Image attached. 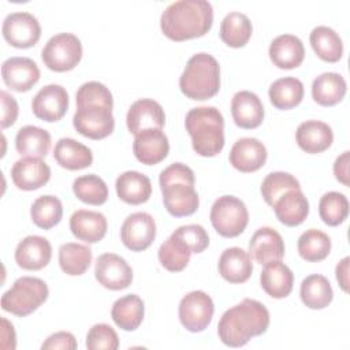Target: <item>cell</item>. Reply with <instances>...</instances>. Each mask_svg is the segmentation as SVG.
Masks as SVG:
<instances>
[{
    "instance_id": "681fc988",
    "label": "cell",
    "mask_w": 350,
    "mask_h": 350,
    "mask_svg": "<svg viewBox=\"0 0 350 350\" xmlns=\"http://www.w3.org/2000/svg\"><path fill=\"white\" fill-rule=\"evenodd\" d=\"M77 340L75 336L71 332L67 331H59L46 338V340L41 345L42 350L48 349H62V350H75L77 349Z\"/></svg>"
},
{
    "instance_id": "f546056e",
    "label": "cell",
    "mask_w": 350,
    "mask_h": 350,
    "mask_svg": "<svg viewBox=\"0 0 350 350\" xmlns=\"http://www.w3.org/2000/svg\"><path fill=\"white\" fill-rule=\"evenodd\" d=\"M53 157L59 165L67 170H82L93 163L90 148L74 138H60L53 149Z\"/></svg>"
},
{
    "instance_id": "d6a6232c",
    "label": "cell",
    "mask_w": 350,
    "mask_h": 350,
    "mask_svg": "<svg viewBox=\"0 0 350 350\" xmlns=\"http://www.w3.org/2000/svg\"><path fill=\"white\" fill-rule=\"evenodd\" d=\"M144 301L137 294H127L118 298L111 309L115 324L124 331L137 329L144 320Z\"/></svg>"
},
{
    "instance_id": "8fae6325",
    "label": "cell",
    "mask_w": 350,
    "mask_h": 350,
    "mask_svg": "<svg viewBox=\"0 0 350 350\" xmlns=\"http://www.w3.org/2000/svg\"><path fill=\"white\" fill-rule=\"evenodd\" d=\"M1 33L10 45L15 48H30L38 42L41 26L33 14L18 11L4 18Z\"/></svg>"
},
{
    "instance_id": "9c48e42d",
    "label": "cell",
    "mask_w": 350,
    "mask_h": 350,
    "mask_svg": "<svg viewBox=\"0 0 350 350\" xmlns=\"http://www.w3.org/2000/svg\"><path fill=\"white\" fill-rule=\"evenodd\" d=\"M75 130L88 138L101 139L108 137L115 129L112 108L104 105L77 107L72 118Z\"/></svg>"
},
{
    "instance_id": "816d5d0a",
    "label": "cell",
    "mask_w": 350,
    "mask_h": 350,
    "mask_svg": "<svg viewBox=\"0 0 350 350\" xmlns=\"http://www.w3.org/2000/svg\"><path fill=\"white\" fill-rule=\"evenodd\" d=\"M16 340H15V331L12 324L1 317V347L3 349H15Z\"/></svg>"
},
{
    "instance_id": "8d00e7d4",
    "label": "cell",
    "mask_w": 350,
    "mask_h": 350,
    "mask_svg": "<svg viewBox=\"0 0 350 350\" xmlns=\"http://www.w3.org/2000/svg\"><path fill=\"white\" fill-rule=\"evenodd\" d=\"M268 96L278 109H291L304 98V83L295 77L279 78L269 86Z\"/></svg>"
},
{
    "instance_id": "74e56055",
    "label": "cell",
    "mask_w": 350,
    "mask_h": 350,
    "mask_svg": "<svg viewBox=\"0 0 350 350\" xmlns=\"http://www.w3.org/2000/svg\"><path fill=\"white\" fill-rule=\"evenodd\" d=\"M92 262V249L75 242L63 243L59 247V264L64 273L78 276L88 271Z\"/></svg>"
},
{
    "instance_id": "83f0119b",
    "label": "cell",
    "mask_w": 350,
    "mask_h": 350,
    "mask_svg": "<svg viewBox=\"0 0 350 350\" xmlns=\"http://www.w3.org/2000/svg\"><path fill=\"white\" fill-rule=\"evenodd\" d=\"M217 267L221 278L230 283H243L253 272L250 254L237 246L228 247L221 253Z\"/></svg>"
},
{
    "instance_id": "44dd1931",
    "label": "cell",
    "mask_w": 350,
    "mask_h": 350,
    "mask_svg": "<svg viewBox=\"0 0 350 350\" xmlns=\"http://www.w3.org/2000/svg\"><path fill=\"white\" fill-rule=\"evenodd\" d=\"M231 115L238 127L254 129L264 120V105L256 93L241 90L231 100Z\"/></svg>"
},
{
    "instance_id": "ab89813d",
    "label": "cell",
    "mask_w": 350,
    "mask_h": 350,
    "mask_svg": "<svg viewBox=\"0 0 350 350\" xmlns=\"http://www.w3.org/2000/svg\"><path fill=\"white\" fill-rule=\"evenodd\" d=\"M331 252L329 237L317 228L306 230L298 238V253L299 256L310 262L324 260Z\"/></svg>"
},
{
    "instance_id": "f6af8a7d",
    "label": "cell",
    "mask_w": 350,
    "mask_h": 350,
    "mask_svg": "<svg viewBox=\"0 0 350 350\" xmlns=\"http://www.w3.org/2000/svg\"><path fill=\"white\" fill-rule=\"evenodd\" d=\"M77 107L82 105H104L113 107V98L109 89L97 81H89L82 83L75 94Z\"/></svg>"
},
{
    "instance_id": "ac0fdd59",
    "label": "cell",
    "mask_w": 350,
    "mask_h": 350,
    "mask_svg": "<svg viewBox=\"0 0 350 350\" xmlns=\"http://www.w3.org/2000/svg\"><path fill=\"white\" fill-rule=\"evenodd\" d=\"M230 164L241 172L260 170L267 161V148L257 138H239L230 150Z\"/></svg>"
},
{
    "instance_id": "f1b7e54d",
    "label": "cell",
    "mask_w": 350,
    "mask_h": 350,
    "mask_svg": "<svg viewBox=\"0 0 350 350\" xmlns=\"http://www.w3.org/2000/svg\"><path fill=\"white\" fill-rule=\"evenodd\" d=\"M118 197L131 205L146 202L152 194L150 179L138 171L120 174L115 183Z\"/></svg>"
},
{
    "instance_id": "9a60e30c",
    "label": "cell",
    "mask_w": 350,
    "mask_h": 350,
    "mask_svg": "<svg viewBox=\"0 0 350 350\" xmlns=\"http://www.w3.org/2000/svg\"><path fill=\"white\" fill-rule=\"evenodd\" d=\"M1 77L4 83L15 92L30 90L40 79V68L30 57L14 56L1 64Z\"/></svg>"
},
{
    "instance_id": "3957f363",
    "label": "cell",
    "mask_w": 350,
    "mask_h": 350,
    "mask_svg": "<svg viewBox=\"0 0 350 350\" xmlns=\"http://www.w3.org/2000/svg\"><path fill=\"white\" fill-rule=\"evenodd\" d=\"M194 172L182 163H172L160 172L159 183L165 209L175 217L193 215L200 204Z\"/></svg>"
},
{
    "instance_id": "6da1fadb",
    "label": "cell",
    "mask_w": 350,
    "mask_h": 350,
    "mask_svg": "<svg viewBox=\"0 0 350 350\" xmlns=\"http://www.w3.org/2000/svg\"><path fill=\"white\" fill-rule=\"evenodd\" d=\"M268 325V309L256 299L245 298L223 313L217 324V334L226 346L241 347L252 338L264 334Z\"/></svg>"
},
{
    "instance_id": "c3c4849f",
    "label": "cell",
    "mask_w": 350,
    "mask_h": 350,
    "mask_svg": "<svg viewBox=\"0 0 350 350\" xmlns=\"http://www.w3.org/2000/svg\"><path fill=\"white\" fill-rule=\"evenodd\" d=\"M1 98V129H7L15 123L19 112L18 103L14 96L7 93L5 90L0 92Z\"/></svg>"
},
{
    "instance_id": "603a6c76",
    "label": "cell",
    "mask_w": 350,
    "mask_h": 350,
    "mask_svg": "<svg viewBox=\"0 0 350 350\" xmlns=\"http://www.w3.org/2000/svg\"><path fill=\"white\" fill-rule=\"evenodd\" d=\"M108 223L103 213L88 209H78L70 217V230L74 237L86 242H100L107 234Z\"/></svg>"
},
{
    "instance_id": "7bdbcfd3",
    "label": "cell",
    "mask_w": 350,
    "mask_h": 350,
    "mask_svg": "<svg viewBox=\"0 0 350 350\" xmlns=\"http://www.w3.org/2000/svg\"><path fill=\"white\" fill-rule=\"evenodd\" d=\"M319 213L321 220L328 226H339L349 215L347 197L339 191L325 193L319 202Z\"/></svg>"
},
{
    "instance_id": "5bb4252c",
    "label": "cell",
    "mask_w": 350,
    "mask_h": 350,
    "mask_svg": "<svg viewBox=\"0 0 350 350\" xmlns=\"http://www.w3.org/2000/svg\"><path fill=\"white\" fill-rule=\"evenodd\" d=\"M31 109L37 118L45 122H57L68 109V93L62 85L49 83L33 97Z\"/></svg>"
},
{
    "instance_id": "b9f144b4",
    "label": "cell",
    "mask_w": 350,
    "mask_h": 350,
    "mask_svg": "<svg viewBox=\"0 0 350 350\" xmlns=\"http://www.w3.org/2000/svg\"><path fill=\"white\" fill-rule=\"evenodd\" d=\"M72 191L78 200L90 205H101L108 198L107 183L94 174L78 176L72 183Z\"/></svg>"
},
{
    "instance_id": "4dcf8cb0",
    "label": "cell",
    "mask_w": 350,
    "mask_h": 350,
    "mask_svg": "<svg viewBox=\"0 0 350 350\" xmlns=\"http://www.w3.org/2000/svg\"><path fill=\"white\" fill-rule=\"evenodd\" d=\"M346 90L347 83L338 72H323L312 83V97L323 107H332L342 101Z\"/></svg>"
},
{
    "instance_id": "2e32d148",
    "label": "cell",
    "mask_w": 350,
    "mask_h": 350,
    "mask_svg": "<svg viewBox=\"0 0 350 350\" xmlns=\"http://www.w3.org/2000/svg\"><path fill=\"white\" fill-rule=\"evenodd\" d=\"M126 123L129 131L135 135L148 129H161L165 123V113L157 101L139 98L130 105Z\"/></svg>"
},
{
    "instance_id": "277c9868",
    "label": "cell",
    "mask_w": 350,
    "mask_h": 350,
    "mask_svg": "<svg viewBox=\"0 0 350 350\" xmlns=\"http://www.w3.org/2000/svg\"><path fill=\"white\" fill-rule=\"evenodd\" d=\"M193 149L204 157L219 154L224 146V119L216 107L191 108L185 119Z\"/></svg>"
},
{
    "instance_id": "f5cc1de1",
    "label": "cell",
    "mask_w": 350,
    "mask_h": 350,
    "mask_svg": "<svg viewBox=\"0 0 350 350\" xmlns=\"http://www.w3.org/2000/svg\"><path fill=\"white\" fill-rule=\"evenodd\" d=\"M349 261L350 258L349 257H343L338 265H336V269H335V273H336V280L340 286V288L343 291H349Z\"/></svg>"
},
{
    "instance_id": "5b68a950",
    "label": "cell",
    "mask_w": 350,
    "mask_h": 350,
    "mask_svg": "<svg viewBox=\"0 0 350 350\" xmlns=\"http://www.w3.org/2000/svg\"><path fill=\"white\" fill-rule=\"evenodd\" d=\"M179 88L191 100L212 98L220 89L219 62L206 52L193 55L179 78Z\"/></svg>"
},
{
    "instance_id": "7dc6e473",
    "label": "cell",
    "mask_w": 350,
    "mask_h": 350,
    "mask_svg": "<svg viewBox=\"0 0 350 350\" xmlns=\"http://www.w3.org/2000/svg\"><path fill=\"white\" fill-rule=\"evenodd\" d=\"M180 238L191 250V253H201L209 245V237L206 230L200 224H186L178 227L174 232Z\"/></svg>"
},
{
    "instance_id": "836d02e7",
    "label": "cell",
    "mask_w": 350,
    "mask_h": 350,
    "mask_svg": "<svg viewBox=\"0 0 350 350\" xmlns=\"http://www.w3.org/2000/svg\"><path fill=\"white\" fill-rule=\"evenodd\" d=\"M310 45L316 55L328 63L338 62L343 55V42L339 34L328 26H316L309 36Z\"/></svg>"
},
{
    "instance_id": "1f68e13d",
    "label": "cell",
    "mask_w": 350,
    "mask_h": 350,
    "mask_svg": "<svg viewBox=\"0 0 350 350\" xmlns=\"http://www.w3.org/2000/svg\"><path fill=\"white\" fill-rule=\"evenodd\" d=\"M51 134L37 126H23L18 130L15 137V148L21 156L44 157L51 148Z\"/></svg>"
},
{
    "instance_id": "4316f807",
    "label": "cell",
    "mask_w": 350,
    "mask_h": 350,
    "mask_svg": "<svg viewBox=\"0 0 350 350\" xmlns=\"http://www.w3.org/2000/svg\"><path fill=\"white\" fill-rule=\"evenodd\" d=\"M260 283L268 295L279 299L287 297L291 293L294 275L284 262L275 260L264 264L260 275Z\"/></svg>"
},
{
    "instance_id": "f907efd6",
    "label": "cell",
    "mask_w": 350,
    "mask_h": 350,
    "mask_svg": "<svg viewBox=\"0 0 350 350\" xmlns=\"http://www.w3.org/2000/svg\"><path fill=\"white\" fill-rule=\"evenodd\" d=\"M349 156H350V152L346 150L339 157H336L334 163L335 178L345 186H349Z\"/></svg>"
},
{
    "instance_id": "d6986e66",
    "label": "cell",
    "mask_w": 350,
    "mask_h": 350,
    "mask_svg": "<svg viewBox=\"0 0 350 350\" xmlns=\"http://www.w3.org/2000/svg\"><path fill=\"white\" fill-rule=\"evenodd\" d=\"M11 178L18 189L36 190L48 183L51 168L38 157H23L14 163Z\"/></svg>"
},
{
    "instance_id": "f35d334b",
    "label": "cell",
    "mask_w": 350,
    "mask_h": 350,
    "mask_svg": "<svg viewBox=\"0 0 350 350\" xmlns=\"http://www.w3.org/2000/svg\"><path fill=\"white\" fill-rule=\"evenodd\" d=\"M161 265L170 272H179L186 268L190 261V247L176 235L171 234L159 247L157 252Z\"/></svg>"
},
{
    "instance_id": "e575fe53",
    "label": "cell",
    "mask_w": 350,
    "mask_h": 350,
    "mask_svg": "<svg viewBox=\"0 0 350 350\" xmlns=\"http://www.w3.org/2000/svg\"><path fill=\"white\" fill-rule=\"evenodd\" d=\"M302 302L310 309H324L334 298V291L328 279L320 273L306 276L299 288Z\"/></svg>"
},
{
    "instance_id": "7c38bea8",
    "label": "cell",
    "mask_w": 350,
    "mask_h": 350,
    "mask_svg": "<svg viewBox=\"0 0 350 350\" xmlns=\"http://www.w3.org/2000/svg\"><path fill=\"white\" fill-rule=\"evenodd\" d=\"M123 245L133 252L148 249L156 238V223L152 215L135 212L126 217L120 228Z\"/></svg>"
},
{
    "instance_id": "bcb514c9",
    "label": "cell",
    "mask_w": 350,
    "mask_h": 350,
    "mask_svg": "<svg viewBox=\"0 0 350 350\" xmlns=\"http://www.w3.org/2000/svg\"><path fill=\"white\" fill-rule=\"evenodd\" d=\"M86 347L89 350H116L119 347V336L116 331L105 324H94L86 336Z\"/></svg>"
},
{
    "instance_id": "4fadbf2b",
    "label": "cell",
    "mask_w": 350,
    "mask_h": 350,
    "mask_svg": "<svg viewBox=\"0 0 350 350\" xmlns=\"http://www.w3.org/2000/svg\"><path fill=\"white\" fill-rule=\"evenodd\" d=\"M94 276L105 288L123 290L133 282V269L123 257L115 253H104L96 260Z\"/></svg>"
},
{
    "instance_id": "52a82bcc",
    "label": "cell",
    "mask_w": 350,
    "mask_h": 350,
    "mask_svg": "<svg viewBox=\"0 0 350 350\" xmlns=\"http://www.w3.org/2000/svg\"><path fill=\"white\" fill-rule=\"evenodd\" d=\"M209 217L213 228L221 237L234 238L246 228L249 212L245 202L238 197L221 196L213 202Z\"/></svg>"
},
{
    "instance_id": "d590c367",
    "label": "cell",
    "mask_w": 350,
    "mask_h": 350,
    "mask_svg": "<svg viewBox=\"0 0 350 350\" xmlns=\"http://www.w3.org/2000/svg\"><path fill=\"white\" fill-rule=\"evenodd\" d=\"M252 31L253 26L249 16L238 11L228 12L220 23V38L232 48L246 45L250 40Z\"/></svg>"
},
{
    "instance_id": "484cf974",
    "label": "cell",
    "mask_w": 350,
    "mask_h": 350,
    "mask_svg": "<svg viewBox=\"0 0 350 350\" xmlns=\"http://www.w3.org/2000/svg\"><path fill=\"white\" fill-rule=\"evenodd\" d=\"M298 146L306 153H320L327 150L332 141V129L321 120L302 122L295 133Z\"/></svg>"
},
{
    "instance_id": "7a4b0ae2",
    "label": "cell",
    "mask_w": 350,
    "mask_h": 350,
    "mask_svg": "<svg viewBox=\"0 0 350 350\" xmlns=\"http://www.w3.org/2000/svg\"><path fill=\"white\" fill-rule=\"evenodd\" d=\"M213 7L206 0H178L161 14L160 27L174 41L201 37L212 27Z\"/></svg>"
},
{
    "instance_id": "8992f818",
    "label": "cell",
    "mask_w": 350,
    "mask_h": 350,
    "mask_svg": "<svg viewBox=\"0 0 350 350\" xmlns=\"http://www.w3.org/2000/svg\"><path fill=\"white\" fill-rule=\"evenodd\" d=\"M46 283L40 278L22 276L1 297V308L15 316L23 317L33 313L48 298Z\"/></svg>"
},
{
    "instance_id": "d4e9b609",
    "label": "cell",
    "mask_w": 350,
    "mask_h": 350,
    "mask_svg": "<svg viewBox=\"0 0 350 350\" xmlns=\"http://www.w3.org/2000/svg\"><path fill=\"white\" fill-rule=\"evenodd\" d=\"M280 223L288 227L301 224L309 215V201L301 189H293L282 194L272 205Z\"/></svg>"
},
{
    "instance_id": "30bf717a",
    "label": "cell",
    "mask_w": 350,
    "mask_h": 350,
    "mask_svg": "<svg viewBox=\"0 0 350 350\" xmlns=\"http://www.w3.org/2000/svg\"><path fill=\"white\" fill-rule=\"evenodd\" d=\"M215 305L212 298L201 291H190L186 294L179 302V320L182 325L190 332H201L204 331L213 316Z\"/></svg>"
},
{
    "instance_id": "ffe728a7",
    "label": "cell",
    "mask_w": 350,
    "mask_h": 350,
    "mask_svg": "<svg viewBox=\"0 0 350 350\" xmlns=\"http://www.w3.org/2000/svg\"><path fill=\"white\" fill-rule=\"evenodd\" d=\"M52 257L49 241L40 235H27L15 249L16 264L27 271H37L48 265Z\"/></svg>"
},
{
    "instance_id": "e0dca14e",
    "label": "cell",
    "mask_w": 350,
    "mask_h": 350,
    "mask_svg": "<svg viewBox=\"0 0 350 350\" xmlns=\"http://www.w3.org/2000/svg\"><path fill=\"white\" fill-rule=\"evenodd\" d=\"M133 152L138 161L146 165H153L167 157L170 142L161 129H148L135 134Z\"/></svg>"
},
{
    "instance_id": "cb8c5ba5",
    "label": "cell",
    "mask_w": 350,
    "mask_h": 350,
    "mask_svg": "<svg viewBox=\"0 0 350 350\" xmlns=\"http://www.w3.org/2000/svg\"><path fill=\"white\" fill-rule=\"evenodd\" d=\"M268 53L276 67L290 70L304 62L305 48L297 36L280 34L272 40Z\"/></svg>"
},
{
    "instance_id": "7402d4cb",
    "label": "cell",
    "mask_w": 350,
    "mask_h": 350,
    "mask_svg": "<svg viewBox=\"0 0 350 350\" xmlns=\"http://www.w3.org/2000/svg\"><path fill=\"white\" fill-rule=\"evenodd\" d=\"M249 252L258 264L282 260L284 256V241L272 227H261L252 235Z\"/></svg>"
},
{
    "instance_id": "60d3db41",
    "label": "cell",
    "mask_w": 350,
    "mask_h": 350,
    "mask_svg": "<svg viewBox=\"0 0 350 350\" xmlns=\"http://www.w3.org/2000/svg\"><path fill=\"white\" fill-rule=\"evenodd\" d=\"M30 216L36 226L44 230H49L53 226H56L63 216V205L62 201L51 194L38 197L31 208H30Z\"/></svg>"
},
{
    "instance_id": "ba28073f",
    "label": "cell",
    "mask_w": 350,
    "mask_h": 350,
    "mask_svg": "<svg viewBox=\"0 0 350 350\" xmlns=\"http://www.w3.org/2000/svg\"><path fill=\"white\" fill-rule=\"evenodd\" d=\"M41 57L52 71H70L82 59L81 40L72 33H57L46 41L41 51Z\"/></svg>"
},
{
    "instance_id": "ee69618b",
    "label": "cell",
    "mask_w": 350,
    "mask_h": 350,
    "mask_svg": "<svg viewBox=\"0 0 350 350\" xmlns=\"http://www.w3.org/2000/svg\"><path fill=\"white\" fill-rule=\"evenodd\" d=\"M301 189L299 182L288 172L275 171L268 174L261 183V194L268 205H273L275 201L288 190Z\"/></svg>"
}]
</instances>
